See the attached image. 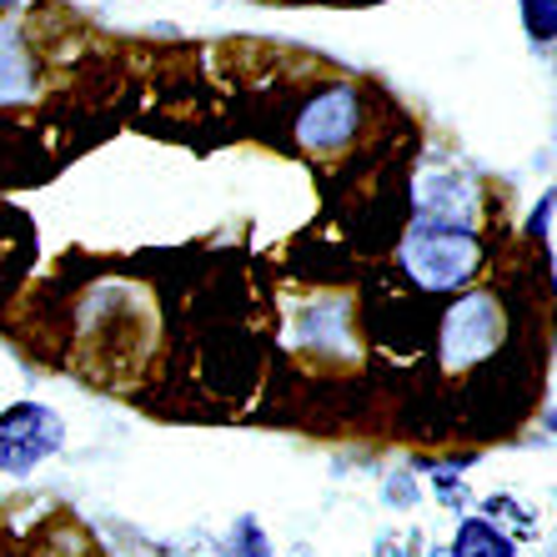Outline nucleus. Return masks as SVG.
Instances as JSON below:
<instances>
[{"instance_id":"nucleus-1","label":"nucleus","mask_w":557,"mask_h":557,"mask_svg":"<svg viewBox=\"0 0 557 557\" xmlns=\"http://www.w3.org/2000/svg\"><path fill=\"white\" fill-rule=\"evenodd\" d=\"M482 247L478 236L467 232V221H437V216H422L407 232L403 242V267L417 286L428 292H442V286H462L467 276L478 272Z\"/></svg>"},{"instance_id":"nucleus-2","label":"nucleus","mask_w":557,"mask_h":557,"mask_svg":"<svg viewBox=\"0 0 557 557\" xmlns=\"http://www.w3.org/2000/svg\"><path fill=\"white\" fill-rule=\"evenodd\" d=\"M357 126H362L357 91L351 86H332V91H322L297 116V141L311 146V151H337V146H347L357 136Z\"/></svg>"},{"instance_id":"nucleus-3","label":"nucleus","mask_w":557,"mask_h":557,"mask_svg":"<svg viewBox=\"0 0 557 557\" xmlns=\"http://www.w3.org/2000/svg\"><path fill=\"white\" fill-rule=\"evenodd\" d=\"M497 342V307L493 297H462L447 322H442V347H447V362H478L487 357Z\"/></svg>"},{"instance_id":"nucleus-4","label":"nucleus","mask_w":557,"mask_h":557,"mask_svg":"<svg viewBox=\"0 0 557 557\" xmlns=\"http://www.w3.org/2000/svg\"><path fill=\"white\" fill-rule=\"evenodd\" d=\"M61 442V422L46 407H15L0 417V467H30Z\"/></svg>"},{"instance_id":"nucleus-5","label":"nucleus","mask_w":557,"mask_h":557,"mask_svg":"<svg viewBox=\"0 0 557 557\" xmlns=\"http://www.w3.org/2000/svg\"><path fill=\"white\" fill-rule=\"evenodd\" d=\"M30 91H36V71L21 46V30L0 26V101H26Z\"/></svg>"},{"instance_id":"nucleus-6","label":"nucleus","mask_w":557,"mask_h":557,"mask_svg":"<svg viewBox=\"0 0 557 557\" xmlns=\"http://www.w3.org/2000/svg\"><path fill=\"white\" fill-rule=\"evenodd\" d=\"M417 201H422V216H437V221H457L472 207V196H467V186L457 176H422Z\"/></svg>"},{"instance_id":"nucleus-7","label":"nucleus","mask_w":557,"mask_h":557,"mask_svg":"<svg viewBox=\"0 0 557 557\" xmlns=\"http://www.w3.org/2000/svg\"><path fill=\"white\" fill-rule=\"evenodd\" d=\"M457 557H507V543L487 522H467L462 537H457Z\"/></svg>"},{"instance_id":"nucleus-8","label":"nucleus","mask_w":557,"mask_h":557,"mask_svg":"<svg viewBox=\"0 0 557 557\" xmlns=\"http://www.w3.org/2000/svg\"><path fill=\"white\" fill-rule=\"evenodd\" d=\"M522 21H528L532 40H553L557 36V0H522Z\"/></svg>"},{"instance_id":"nucleus-9","label":"nucleus","mask_w":557,"mask_h":557,"mask_svg":"<svg viewBox=\"0 0 557 557\" xmlns=\"http://www.w3.org/2000/svg\"><path fill=\"white\" fill-rule=\"evenodd\" d=\"M5 5H15V0H0V11H5Z\"/></svg>"}]
</instances>
